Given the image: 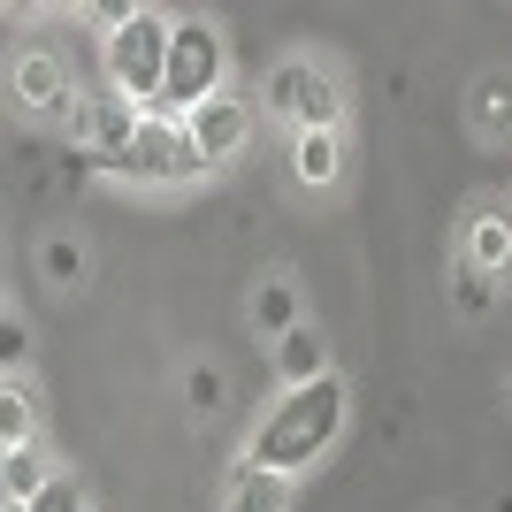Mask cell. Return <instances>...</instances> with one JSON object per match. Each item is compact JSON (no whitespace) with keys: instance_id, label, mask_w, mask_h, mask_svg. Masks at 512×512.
<instances>
[{"instance_id":"cell-22","label":"cell","mask_w":512,"mask_h":512,"mask_svg":"<svg viewBox=\"0 0 512 512\" xmlns=\"http://www.w3.org/2000/svg\"><path fill=\"white\" fill-rule=\"evenodd\" d=\"M0 512H31V505H0Z\"/></svg>"},{"instance_id":"cell-13","label":"cell","mask_w":512,"mask_h":512,"mask_svg":"<svg viewBox=\"0 0 512 512\" xmlns=\"http://www.w3.org/2000/svg\"><path fill=\"white\" fill-rule=\"evenodd\" d=\"M268 352H276V390H306V383H321V375H337V360H329V337H321V321L291 329V337L268 344Z\"/></svg>"},{"instance_id":"cell-21","label":"cell","mask_w":512,"mask_h":512,"mask_svg":"<svg viewBox=\"0 0 512 512\" xmlns=\"http://www.w3.org/2000/svg\"><path fill=\"white\" fill-rule=\"evenodd\" d=\"M505 406H512V367H505Z\"/></svg>"},{"instance_id":"cell-12","label":"cell","mask_w":512,"mask_h":512,"mask_svg":"<svg viewBox=\"0 0 512 512\" xmlns=\"http://www.w3.org/2000/svg\"><path fill=\"white\" fill-rule=\"evenodd\" d=\"M467 138L474 146H512V69H482L467 85Z\"/></svg>"},{"instance_id":"cell-8","label":"cell","mask_w":512,"mask_h":512,"mask_svg":"<svg viewBox=\"0 0 512 512\" xmlns=\"http://www.w3.org/2000/svg\"><path fill=\"white\" fill-rule=\"evenodd\" d=\"M146 130V107H130V100H115V92H92L85 107H77V123H69V146L85 153L100 176H115V161L130 153V138Z\"/></svg>"},{"instance_id":"cell-17","label":"cell","mask_w":512,"mask_h":512,"mask_svg":"<svg viewBox=\"0 0 512 512\" xmlns=\"http://www.w3.org/2000/svg\"><path fill=\"white\" fill-rule=\"evenodd\" d=\"M497 306H505V283H497V276H482L474 260H459V253H451V314H459V321H490Z\"/></svg>"},{"instance_id":"cell-1","label":"cell","mask_w":512,"mask_h":512,"mask_svg":"<svg viewBox=\"0 0 512 512\" xmlns=\"http://www.w3.org/2000/svg\"><path fill=\"white\" fill-rule=\"evenodd\" d=\"M344 428H352V383L344 375H321L306 390H276V406L260 413L245 428V444H237V467H268V474H314L329 451L344 444Z\"/></svg>"},{"instance_id":"cell-10","label":"cell","mask_w":512,"mask_h":512,"mask_svg":"<svg viewBox=\"0 0 512 512\" xmlns=\"http://www.w3.org/2000/svg\"><path fill=\"white\" fill-rule=\"evenodd\" d=\"M451 253L505 283L512 276V207H505V199H467V214H459V245H451Z\"/></svg>"},{"instance_id":"cell-15","label":"cell","mask_w":512,"mask_h":512,"mask_svg":"<svg viewBox=\"0 0 512 512\" xmlns=\"http://www.w3.org/2000/svg\"><path fill=\"white\" fill-rule=\"evenodd\" d=\"M46 398L31 390V375H8L0 383V451H23V444H46Z\"/></svg>"},{"instance_id":"cell-9","label":"cell","mask_w":512,"mask_h":512,"mask_svg":"<svg viewBox=\"0 0 512 512\" xmlns=\"http://www.w3.org/2000/svg\"><path fill=\"white\" fill-rule=\"evenodd\" d=\"M283 153H291V184L306 199L344 192V176H352V130H299V138H283Z\"/></svg>"},{"instance_id":"cell-3","label":"cell","mask_w":512,"mask_h":512,"mask_svg":"<svg viewBox=\"0 0 512 512\" xmlns=\"http://www.w3.org/2000/svg\"><path fill=\"white\" fill-rule=\"evenodd\" d=\"M237 92V54H230V31L214 16H176V39H169V77H161V115L184 123L199 115L207 100Z\"/></svg>"},{"instance_id":"cell-4","label":"cell","mask_w":512,"mask_h":512,"mask_svg":"<svg viewBox=\"0 0 512 512\" xmlns=\"http://www.w3.org/2000/svg\"><path fill=\"white\" fill-rule=\"evenodd\" d=\"M207 176H214V169L199 161L192 130L169 123V115H146V130L130 138V153L115 161V176H107V184H123V192H138V199H184V192H199Z\"/></svg>"},{"instance_id":"cell-2","label":"cell","mask_w":512,"mask_h":512,"mask_svg":"<svg viewBox=\"0 0 512 512\" xmlns=\"http://www.w3.org/2000/svg\"><path fill=\"white\" fill-rule=\"evenodd\" d=\"M253 100L283 138H299V130H352V77H344L329 54H314V46L276 54V62L260 69Z\"/></svg>"},{"instance_id":"cell-7","label":"cell","mask_w":512,"mask_h":512,"mask_svg":"<svg viewBox=\"0 0 512 512\" xmlns=\"http://www.w3.org/2000/svg\"><path fill=\"white\" fill-rule=\"evenodd\" d=\"M184 130H192L199 161L222 176L230 161H245V153H253V138H260V100H245V92H222V100H207L199 115H184Z\"/></svg>"},{"instance_id":"cell-14","label":"cell","mask_w":512,"mask_h":512,"mask_svg":"<svg viewBox=\"0 0 512 512\" xmlns=\"http://www.w3.org/2000/svg\"><path fill=\"white\" fill-rule=\"evenodd\" d=\"M291 505H299V482H291V474L230 467V482H222V505H214V512H291Z\"/></svg>"},{"instance_id":"cell-18","label":"cell","mask_w":512,"mask_h":512,"mask_svg":"<svg viewBox=\"0 0 512 512\" xmlns=\"http://www.w3.org/2000/svg\"><path fill=\"white\" fill-rule=\"evenodd\" d=\"M39 276L54 283V291H77V283H85V245H77V237H39Z\"/></svg>"},{"instance_id":"cell-16","label":"cell","mask_w":512,"mask_h":512,"mask_svg":"<svg viewBox=\"0 0 512 512\" xmlns=\"http://www.w3.org/2000/svg\"><path fill=\"white\" fill-rule=\"evenodd\" d=\"M54 451L46 444H23V451H0V505H31V497L54 482Z\"/></svg>"},{"instance_id":"cell-6","label":"cell","mask_w":512,"mask_h":512,"mask_svg":"<svg viewBox=\"0 0 512 512\" xmlns=\"http://www.w3.org/2000/svg\"><path fill=\"white\" fill-rule=\"evenodd\" d=\"M85 100H92V92L77 85V62H69L54 39H23L16 54H8V107H16L23 123L69 130Z\"/></svg>"},{"instance_id":"cell-5","label":"cell","mask_w":512,"mask_h":512,"mask_svg":"<svg viewBox=\"0 0 512 512\" xmlns=\"http://www.w3.org/2000/svg\"><path fill=\"white\" fill-rule=\"evenodd\" d=\"M169 39H176V16L169 8H138V16L100 39V69H107V92L130 107L161 115V77H169Z\"/></svg>"},{"instance_id":"cell-19","label":"cell","mask_w":512,"mask_h":512,"mask_svg":"<svg viewBox=\"0 0 512 512\" xmlns=\"http://www.w3.org/2000/svg\"><path fill=\"white\" fill-rule=\"evenodd\" d=\"M31 512H92V497H85V482H77V474H54V482H46L39 497H31Z\"/></svg>"},{"instance_id":"cell-11","label":"cell","mask_w":512,"mask_h":512,"mask_svg":"<svg viewBox=\"0 0 512 512\" xmlns=\"http://www.w3.org/2000/svg\"><path fill=\"white\" fill-rule=\"evenodd\" d=\"M245 321H253V337L260 344H283L291 329H306V291L291 268H276V276H260L253 283V299H245Z\"/></svg>"},{"instance_id":"cell-20","label":"cell","mask_w":512,"mask_h":512,"mask_svg":"<svg viewBox=\"0 0 512 512\" xmlns=\"http://www.w3.org/2000/svg\"><path fill=\"white\" fill-rule=\"evenodd\" d=\"M184 398H192V413H214V406H222V375H214V367L199 360L192 375H184Z\"/></svg>"}]
</instances>
